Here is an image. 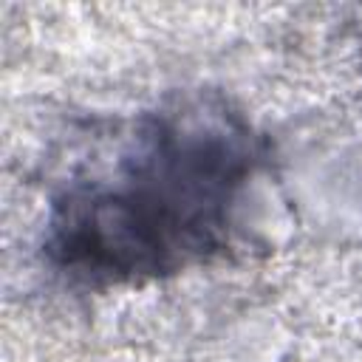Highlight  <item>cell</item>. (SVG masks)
I'll return each instance as SVG.
<instances>
[{
  "mask_svg": "<svg viewBox=\"0 0 362 362\" xmlns=\"http://www.w3.org/2000/svg\"><path fill=\"white\" fill-rule=\"evenodd\" d=\"M257 161V136L226 105L147 113L110 167L74 178L51 201L45 257L93 288L206 263L226 249Z\"/></svg>",
  "mask_w": 362,
  "mask_h": 362,
  "instance_id": "1",
  "label": "cell"
}]
</instances>
